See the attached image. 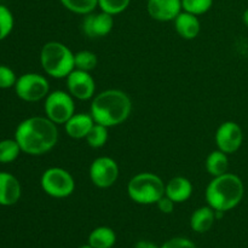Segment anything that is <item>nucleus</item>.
Segmentation results:
<instances>
[{
  "mask_svg": "<svg viewBox=\"0 0 248 248\" xmlns=\"http://www.w3.org/2000/svg\"><path fill=\"white\" fill-rule=\"evenodd\" d=\"M57 125L46 116H31L18 124L15 140L22 153L39 156L51 152L58 143Z\"/></svg>",
  "mask_w": 248,
  "mask_h": 248,
  "instance_id": "1",
  "label": "nucleus"
},
{
  "mask_svg": "<svg viewBox=\"0 0 248 248\" xmlns=\"http://www.w3.org/2000/svg\"><path fill=\"white\" fill-rule=\"evenodd\" d=\"M132 111V101L126 92L109 89L92 98L90 114L94 123L106 127H114L125 123Z\"/></svg>",
  "mask_w": 248,
  "mask_h": 248,
  "instance_id": "2",
  "label": "nucleus"
},
{
  "mask_svg": "<svg viewBox=\"0 0 248 248\" xmlns=\"http://www.w3.org/2000/svg\"><path fill=\"white\" fill-rule=\"evenodd\" d=\"M245 195V186L237 174L227 173L213 177L206 188V202L215 211L228 212L240 205Z\"/></svg>",
  "mask_w": 248,
  "mask_h": 248,
  "instance_id": "3",
  "label": "nucleus"
},
{
  "mask_svg": "<svg viewBox=\"0 0 248 248\" xmlns=\"http://www.w3.org/2000/svg\"><path fill=\"white\" fill-rule=\"evenodd\" d=\"M40 63L44 72L55 79H65L74 67V52L60 41H48L41 47Z\"/></svg>",
  "mask_w": 248,
  "mask_h": 248,
  "instance_id": "4",
  "label": "nucleus"
},
{
  "mask_svg": "<svg viewBox=\"0 0 248 248\" xmlns=\"http://www.w3.org/2000/svg\"><path fill=\"white\" fill-rule=\"evenodd\" d=\"M165 186L161 178L152 172H140L130 179L127 184L128 198L138 205H156L165 195Z\"/></svg>",
  "mask_w": 248,
  "mask_h": 248,
  "instance_id": "5",
  "label": "nucleus"
},
{
  "mask_svg": "<svg viewBox=\"0 0 248 248\" xmlns=\"http://www.w3.org/2000/svg\"><path fill=\"white\" fill-rule=\"evenodd\" d=\"M41 189L53 199H64L75 190V181L72 174L62 167H50L40 179Z\"/></svg>",
  "mask_w": 248,
  "mask_h": 248,
  "instance_id": "6",
  "label": "nucleus"
},
{
  "mask_svg": "<svg viewBox=\"0 0 248 248\" xmlns=\"http://www.w3.org/2000/svg\"><path fill=\"white\" fill-rule=\"evenodd\" d=\"M45 116L56 125H64L75 114L74 98L69 92L57 90L46 96L44 103Z\"/></svg>",
  "mask_w": 248,
  "mask_h": 248,
  "instance_id": "7",
  "label": "nucleus"
},
{
  "mask_svg": "<svg viewBox=\"0 0 248 248\" xmlns=\"http://www.w3.org/2000/svg\"><path fill=\"white\" fill-rule=\"evenodd\" d=\"M15 92L22 101L34 103L46 98L50 93V84L44 75L38 73H26L17 78Z\"/></svg>",
  "mask_w": 248,
  "mask_h": 248,
  "instance_id": "8",
  "label": "nucleus"
},
{
  "mask_svg": "<svg viewBox=\"0 0 248 248\" xmlns=\"http://www.w3.org/2000/svg\"><path fill=\"white\" fill-rule=\"evenodd\" d=\"M119 165L113 157L99 156L92 161L90 166V179L92 184L99 189L113 186L119 178Z\"/></svg>",
  "mask_w": 248,
  "mask_h": 248,
  "instance_id": "9",
  "label": "nucleus"
},
{
  "mask_svg": "<svg viewBox=\"0 0 248 248\" xmlns=\"http://www.w3.org/2000/svg\"><path fill=\"white\" fill-rule=\"evenodd\" d=\"M216 144L219 150L230 155L236 153L244 142V132L235 121H225L220 124L216 131Z\"/></svg>",
  "mask_w": 248,
  "mask_h": 248,
  "instance_id": "10",
  "label": "nucleus"
},
{
  "mask_svg": "<svg viewBox=\"0 0 248 248\" xmlns=\"http://www.w3.org/2000/svg\"><path fill=\"white\" fill-rule=\"evenodd\" d=\"M68 92L73 98L79 101H87L94 97L96 92V81L90 72L74 69L67 78Z\"/></svg>",
  "mask_w": 248,
  "mask_h": 248,
  "instance_id": "11",
  "label": "nucleus"
},
{
  "mask_svg": "<svg viewBox=\"0 0 248 248\" xmlns=\"http://www.w3.org/2000/svg\"><path fill=\"white\" fill-rule=\"evenodd\" d=\"M114 27V16L107 12H91L82 19L81 29L87 38L97 39L107 36Z\"/></svg>",
  "mask_w": 248,
  "mask_h": 248,
  "instance_id": "12",
  "label": "nucleus"
},
{
  "mask_svg": "<svg viewBox=\"0 0 248 248\" xmlns=\"http://www.w3.org/2000/svg\"><path fill=\"white\" fill-rule=\"evenodd\" d=\"M147 11L155 21H174V18L183 11L182 0H148Z\"/></svg>",
  "mask_w": 248,
  "mask_h": 248,
  "instance_id": "13",
  "label": "nucleus"
},
{
  "mask_svg": "<svg viewBox=\"0 0 248 248\" xmlns=\"http://www.w3.org/2000/svg\"><path fill=\"white\" fill-rule=\"evenodd\" d=\"M22 186L18 179L9 172H0V206H14L19 201Z\"/></svg>",
  "mask_w": 248,
  "mask_h": 248,
  "instance_id": "14",
  "label": "nucleus"
},
{
  "mask_svg": "<svg viewBox=\"0 0 248 248\" xmlns=\"http://www.w3.org/2000/svg\"><path fill=\"white\" fill-rule=\"evenodd\" d=\"M93 125L94 120L90 113H75L64 124V130L70 138L85 140Z\"/></svg>",
  "mask_w": 248,
  "mask_h": 248,
  "instance_id": "15",
  "label": "nucleus"
},
{
  "mask_svg": "<svg viewBox=\"0 0 248 248\" xmlns=\"http://www.w3.org/2000/svg\"><path fill=\"white\" fill-rule=\"evenodd\" d=\"M165 195L171 199L174 203L186 202L193 195V184L186 177H174L166 183Z\"/></svg>",
  "mask_w": 248,
  "mask_h": 248,
  "instance_id": "16",
  "label": "nucleus"
},
{
  "mask_svg": "<svg viewBox=\"0 0 248 248\" xmlns=\"http://www.w3.org/2000/svg\"><path fill=\"white\" fill-rule=\"evenodd\" d=\"M173 23L177 34L186 40H193L201 31V23L198 16L186 11H182L174 18Z\"/></svg>",
  "mask_w": 248,
  "mask_h": 248,
  "instance_id": "17",
  "label": "nucleus"
},
{
  "mask_svg": "<svg viewBox=\"0 0 248 248\" xmlns=\"http://www.w3.org/2000/svg\"><path fill=\"white\" fill-rule=\"evenodd\" d=\"M217 220L216 217V211L210 206H203L199 207L198 210L194 211V213L190 217V228L193 232L198 234H203V232H210L211 228L215 225V222Z\"/></svg>",
  "mask_w": 248,
  "mask_h": 248,
  "instance_id": "18",
  "label": "nucleus"
},
{
  "mask_svg": "<svg viewBox=\"0 0 248 248\" xmlns=\"http://www.w3.org/2000/svg\"><path fill=\"white\" fill-rule=\"evenodd\" d=\"M116 242V234L111 228L98 227L89 235V244L93 248H113Z\"/></svg>",
  "mask_w": 248,
  "mask_h": 248,
  "instance_id": "19",
  "label": "nucleus"
},
{
  "mask_svg": "<svg viewBox=\"0 0 248 248\" xmlns=\"http://www.w3.org/2000/svg\"><path fill=\"white\" fill-rule=\"evenodd\" d=\"M206 171L208 174L212 177L222 176V174L227 173L229 170V159H228V154L223 153L222 150L217 149L215 152L210 153L206 159L205 162Z\"/></svg>",
  "mask_w": 248,
  "mask_h": 248,
  "instance_id": "20",
  "label": "nucleus"
},
{
  "mask_svg": "<svg viewBox=\"0 0 248 248\" xmlns=\"http://www.w3.org/2000/svg\"><path fill=\"white\" fill-rule=\"evenodd\" d=\"M61 4L68 10L77 15L91 14L98 7V0H60Z\"/></svg>",
  "mask_w": 248,
  "mask_h": 248,
  "instance_id": "21",
  "label": "nucleus"
},
{
  "mask_svg": "<svg viewBox=\"0 0 248 248\" xmlns=\"http://www.w3.org/2000/svg\"><path fill=\"white\" fill-rule=\"evenodd\" d=\"M21 153V147L15 138L0 140V164H11Z\"/></svg>",
  "mask_w": 248,
  "mask_h": 248,
  "instance_id": "22",
  "label": "nucleus"
},
{
  "mask_svg": "<svg viewBox=\"0 0 248 248\" xmlns=\"http://www.w3.org/2000/svg\"><path fill=\"white\" fill-rule=\"evenodd\" d=\"M108 127L101 125V124H96L92 126L90 130L89 135L86 136V142L93 149H99V148L104 147L108 142Z\"/></svg>",
  "mask_w": 248,
  "mask_h": 248,
  "instance_id": "23",
  "label": "nucleus"
},
{
  "mask_svg": "<svg viewBox=\"0 0 248 248\" xmlns=\"http://www.w3.org/2000/svg\"><path fill=\"white\" fill-rule=\"evenodd\" d=\"M98 58L97 55L92 51L82 50L74 53V67L75 69L84 70V72H91L97 67Z\"/></svg>",
  "mask_w": 248,
  "mask_h": 248,
  "instance_id": "24",
  "label": "nucleus"
},
{
  "mask_svg": "<svg viewBox=\"0 0 248 248\" xmlns=\"http://www.w3.org/2000/svg\"><path fill=\"white\" fill-rule=\"evenodd\" d=\"M15 26V18L11 10L0 4V41L6 39L11 34Z\"/></svg>",
  "mask_w": 248,
  "mask_h": 248,
  "instance_id": "25",
  "label": "nucleus"
},
{
  "mask_svg": "<svg viewBox=\"0 0 248 248\" xmlns=\"http://www.w3.org/2000/svg\"><path fill=\"white\" fill-rule=\"evenodd\" d=\"M213 0H182V9L183 11L193 14L195 16L206 14L211 10Z\"/></svg>",
  "mask_w": 248,
  "mask_h": 248,
  "instance_id": "26",
  "label": "nucleus"
},
{
  "mask_svg": "<svg viewBox=\"0 0 248 248\" xmlns=\"http://www.w3.org/2000/svg\"><path fill=\"white\" fill-rule=\"evenodd\" d=\"M130 2L131 0H98V7L101 11L116 16L123 14L130 6Z\"/></svg>",
  "mask_w": 248,
  "mask_h": 248,
  "instance_id": "27",
  "label": "nucleus"
},
{
  "mask_svg": "<svg viewBox=\"0 0 248 248\" xmlns=\"http://www.w3.org/2000/svg\"><path fill=\"white\" fill-rule=\"evenodd\" d=\"M17 81V77L14 70L10 67L0 64V89L7 90L15 87Z\"/></svg>",
  "mask_w": 248,
  "mask_h": 248,
  "instance_id": "28",
  "label": "nucleus"
},
{
  "mask_svg": "<svg viewBox=\"0 0 248 248\" xmlns=\"http://www.w3.org/2000/svg\"><path fill=\"white\" fill-rule=\"evenodd\" d=\"M160 248H198L191 240L186 237H173L165 242Z\"/></svg>",
  "mask_w": 248,
  "mask_h": 248,
  "instance_id": "29",
  "label": "nucleus"
},
{
  "mask_svg": "<svg viewBox=\"0 0 248 248\" xmlns=\"http://www.w3.org/2000/svg\"><path fill=\"white\" fill-rule=\"evenodd\" d=\"M174 205H176V203H174L171 199L167 198L166 195L162 196V198L156 202L157 208H159L160 212L164 213V215H170V213L173 212Z\"/></svg>",
  "mask_w": 248,
  "mask_h": 248,
  "instance_id": "30",
  "label": "nucleus"
},
{
  "mask_svg": "<svg viewBox=\"0 0 248 248\" xmlns=\"http://www.w3.org/2000/svg\"><path fill=\"white\" fill-rule=\"evenodd\" d=\"M135 248H160V247H157L156 245H155L154 242H152V241H147V240H140V241H138L137 244H136Z\"/></svg>",
  "mask_w": 248,
  "mask_h": 248,
  "instance_id": "31",
  "label": "nucleus"
},
{
  "mask_svg": "<svg viewBox=\"0 0 248 248\" xmlns=\"http://www.w3.org/2000/svg\"><path fill=\"white\" fill-rule=\"evenodd\" d=\"M242 22H244L245 26L248 28V7L246 10L244 11V14H242Z\"/></svg>",
  "mask_w": 248,
  "mask_h": 248,
  "instance_id": "32",
  "label": "nucleus"
},
{
  "mask_svg": "<svg viewBox=\"0 0 248 248\" xmlns=\"http://www.w3.org/2000/svg\"><path fill=\"white\" fill-rule=\"evenodd\" d=\"M79 248H93V247H91V246H90V245H85V246H81V247H79Z\"/></svg>",
  "mask_w": 248,
  "mask_h": 248,
  "instance_id": "33",
  "label": "nucleus"
}]
</instances>
